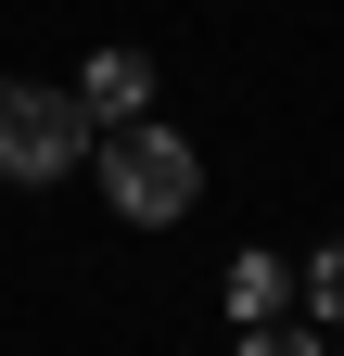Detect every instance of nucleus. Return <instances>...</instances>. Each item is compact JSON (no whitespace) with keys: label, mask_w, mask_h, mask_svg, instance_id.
I'll return each instance as SVG.
<instances>
[{"label":"nucleus","mask_w":344,"mask_h":356,"mask_svg":"<svg viewBox=\"0 0 344 356\" xmlns=\"http://www.w3.org/2000/svg\"><path fill=\"white\" fill-rule=\"evenodd\" d=\"M90 165H102V204L127 216V229H166V216H191V191H204L191 140H179V127H153V115L102 127V140H90Z\"/></svg>","instance_id":"1"},{"label":"nucleus","mask_w":344,"mask_h":356,"mask_svg":"<svg viewBox=\"0 0 344 356\" xmlns=\"http://www.w3.org/2000/svg\"><path fill=\"white\" fill-rule=\"evenodd\" d=\"M90 140H102V127H90L77 89H38V76L0 89V178H26V191H38V178H77Z\"/></svg>","instance_id":"2"},{"label":"nucleus","mask_w":344,"mask_h":356,"mask_svg":"<svg viewBox=\"0 0 344 356\" xmlns=\"http://www.w3.org/2000/svg\"><path fill=\"white\" fill-rule=\"evenodd\" d=\"M77 102H90V127H127V115H153V64H141V51H90Z\"/></svg>","instance_id":"3"},{"label":"nucleus","mask_w":344,"mask_h":356,"mask_svg":"<svg viewBox=\"0 0 344 356\" xmlns=\"http://www.w3.org/2000/svg\"><path fill=\"white\" fill-rule=\"evenodd\" d=\"M281 305H293V267H281V254H242V267H230V318L255 331V318H281Z\"/></svg>","instance_id":"4"},{"label":"nucleus","mask_w":344,"mask_h":356,"mask_svg":"<svg viewBox=\"0 0 344 356\" xmlns=\"http://www.w3.org/2000/svg\"><path fill=\"white\" fill-rule=\"evenodd\" d=\"M306 305H319V318H344V242H319V254H306Z\"/></svg>","instance_id":"5"},{"label":"nucleus","mask_w":344,"mask_h":356,"mask_svg":"<svg viewBox=\"0 0 344 356\" xmlns=\"http://www.w3.org/2000/svg\"><path fill=\"white\" fill-rule=\"evenodd\" d=\"M242 356H319V343H306V331H281V318H255V331H242Z\"/></svg>","instance_id":"6"}]
</instances>
